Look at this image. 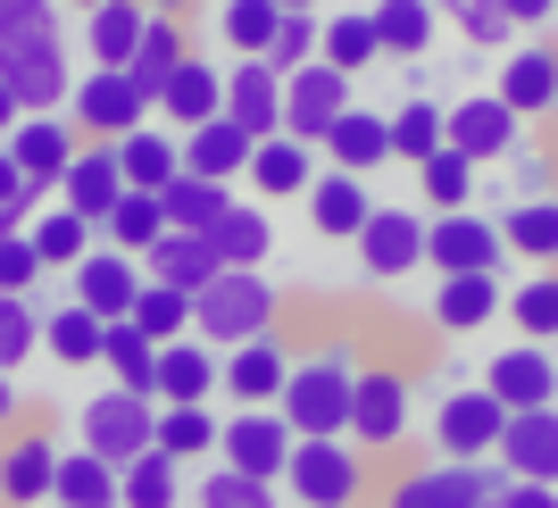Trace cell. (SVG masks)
Listing matches in <instances>:
<instances>
[{"label": "cell", "mask_w": 558, "mask_h": 508, "mask_svg": "<svg viewBox=\"0 0 558 508\" xmlns=\"http://www.w3.org/2000/svg\"><path fill=\"white\" fill-rule=\"evenodd\" d=\"M509 400L492 392V384H475V392H442V409H434V450L442 459H500V434H509Z\"/></svg>", "instance_id": "obj_8"}, {"label": "cell", "mask_w": 558, "mask_h": 508, "mask_svg": "<svg viewBox=\"0 0 558 508\" xmlns=\"http://www.w3.org/2000/svg\"><path fill=\"white\" fill-rule=\"evenodd\" d=\"M283 492L301 508H350L359 492H367V450L350 434H317L292 450V467H283Z\"/></svg>", "instance_id": "obj_7"}, {"label": "cell", "mask_w": 558, "mask_h": 508, "mask_svg": "<svg viewBox=\"0 0 558 508\" xmlns=\"http://www.w3.org/2000/svg\"><path fill=\"white\" fill-rule=\"evenodd\" d=\"M283 9H326V0H283Z\"/></svg>", "instance_id": "obj_61"}, {"label": "cell", "mask_w": 558, "mask_h": 508, "mask_svg": "<svg viewBox=\"0 0 558 508\" xmlns=\"http://www.w3.org/2000/svg\"><path fill=\"white\" fill-rule=\"evenodd\" d=\"M59 508H125V467H109L100 450H84L75 442L68 459H59V492H50Z\"/></svg>", "instance_id": "obj_31"}, {"label": "cell", "mask_w": 558, "mask_h": 508, "mask_svg": "<svg viewBox=\"0 0 558 508\" xmlns=\"http://www.w3.org/2000/svg\"><path fill=\"white\" fill-rule=\"evenodd\" d=\"M367 17H375V34H384V59H425V43H434V0H375Z\"/></svg>", "instance_id": "obj_43"}, {"label": "cell", "mask_w": 558, "mask_h": 508, "mask_svg": "<svg viewBox=\"0 0 558 508\" xmlns=\"http://www.w3.org/2000/svg\"><path fill=\"white\" fill-rule=\"evenodd\" d=\"M209 392H226V359H217L201 334L167 342L159 350V400H167V409H184V400H209Z\"/></svg>", "instance_id": "obj_27"}, {"label": "cell", "mask_w": 558, "mask_h": 508, "mask_svg": "<svg viewBox=\"0 0 558 508\" xmlns=\"http://www.w3.org/2000/svg\"><path fill=\"white\" fill-rule=\"evenodd\" d=\"M367 217H375L367 176H350V167H326V176L308 184V226L326 233V242H359V233H367Z\"/></svg>", "instance_id": "obj_22"}, {"label": "cell", "mask_w": 558, "mask_h": 508, "mask_svg": "<svg viewBox=\"0 0 558 508\" xmlns=\"http://www.w3.org/2000/svg\"><path fill=\"white\" fill-rule=\"evenodd\" d=\"M43 350L59 359V367H100V359H109V317L84 309V301H68L59 317L43 325Z\"/></svg>", "instance_id": "obj_34"}, {"label": "cell", "mask_w": 558, "mask_h": 508, "mask_svg": "<svg viewBox=\"0 0 558 508\" xmlns=\"http://www.w3.org/2000/svg\"><path fill=\"white\" fill-rule=\"evenodd\" d=\"M509 233L500 217H475V208H450L434 217V242H425V267H442V276H500L509 267Z\"/></svg>", "instance_id": "obj_9"}, {"label": "cell", "mask_w": 558, "mask_h": 508, "mask_svg": "<svg viewBox=\"0 0 558 508\" xmlns=\"http://www.w3.org/2000/svg\"><path fill=\"white\" fill-rule=\"evenodd\" d=\"M233 208H242L233 184H209V176H192V167L167 184V226H175V233H217Z\"/></svg>", "instance_id": "obj_36"}, {"label": "cell", "mask_w": 558, "mask_h": 508, "mask_svg": "<svg viewBox=\"0 0 558 508\" xmlns=\"http://www.w3.org/2000/svg\"><path fill=\"white\" fill-rule=\"evenodd\" d=\"M509 325L525 342H550L558 334V267H534V276L509 292Z\"/></svg>", "instance_id": "obj_48"}, {"label": "cell", "mask_w": 558, "mask_h": 508, "mask_svg": "<svg viewBox=\"0 0 558 508\" xmlns=\"http://www.w3.org/2000/svg\"><path fill=\"white\" fill-rule=\"evenodd\" d=\"M209 242H217L226 267H258V258H276V217H267V201H242Z\"/></svg>", "instance_id": "obj_42"}, {"label": "cell", "mask_w": 558, "mask_h": 508, "mask_svg": "<svg viewBox=\"0 0 558 508\" xmlns=\"http://www.w3.org/2000/svg\"><path fill=\"white\" fill-rule=\"evenodd\" d=\"M484 508H500V500H484Z\"/></svg>", "instance_id": "obj_63"}, {"label": "cell", "mask_w": 558, "mask_h": 508, "mask_svg": "<svg viewBox=\"0 0 558 508\" xmlns=\"http://www.w3.org/2000/svg\"><path fill=\"white\" fill-rule=\"evenodd\" d=\"M517 142H525V117L509 109L500 93H466L459 109H450V150H466V159H509Z\"/></svg>", "instance_id": "obj_16"}, {"label": "cell", "mask_w": 558, "mask_h": 508, "mask_svg": "<svg viewBox=\"0 0 558 508\" xmlns=\"http://www.w3.org/2000/svg\"><path fill=\"white\" fill-rule=\"evenodd\" d=\"M50 258L34 233H0V292H34V276H43Z\"/></svg>", "instance_id": "obj_56"}, {"label": "cell", "mask_w": 558, "mask_h": 508, "mask_svg": "<svg viewBox=\"0 0 558 508\" xmlns=\"http://www.w3.org/2000/svg\"><path fill=\"white\" fill-rule=\"evenodd\" d=\"M192 59V34H184V9H159V0H150V34H142V50H134V68L150 75V84H159L167 93V75L184 68Z\"/></svg>", "instance_id": "obj_44"}, {"label": "cell", "mask_w": 558, "mask_h": 508, "mask_svg": "<svg viewBox=\"0 0 558 508\" xmlns=\"http://www.w3.org/2000/svg\"><path fill=\"white\" fill-rule=\"evenodd\" d=\"M276 309H283V292H276L267 267H226V276L192 301V334L217 342V350H242V342H258V334H276Z\"/></svg>", "instance_id": "obj_3"}, {"label": "cell", "mask_w": 558, "mask_h": 508, "mask_svg": "<svg viewBox=\"0 0 558 508\" xmlns=\"http://www.w3.org/2000/svg\"><path fill=\"white\" fill-rule=\"evenodd\" d=\"M500 467L517 484H558V409H517L500 434Z\"/></svg>", "instance_id": "obj_24"}, {"label": "cell", "mask_w": 558, "mask_h": 508, "mask_svg": "<svg viewBox=\"0 0 558 508\" xmlns=\"http://www.w3.org/2000/svg\"><path fill=\"white\" fill-rule=\"evenodd\" d=\"M159 117L175 125V134H192V125H217V117H226V68H209V59L192 50L184 68L167 75V100H159Z\"/></svg>", "instance_id": "obj_25"}, {"label": "cell", "mask_w": 558, "mask_h": 508, "mask_svg": "<svg viewBox=\"0 0 558 508\" xmlns=\"http://www.w3.org/2000/svg\"><path fill=\"white\" fill-rule=\"evenodd\" d=\"M500 508H558V484H509Z\"/></svg>", "instance_id": "obj_59"}, {"label": "cell", "mask_w": 558, "mask_h": 508, "mask_svg": "<svg viewBox=\"0 0 558 508\" xmlns=\"http://www.w3.org/2000/svg\"><path fill=\"white\" fill-rule=\"evenodd\" d=\"M317 59H326V9H292L283 34H276V50H267V68L301 75V68H317Z\"/></svg>", "instance_id": "obj_50"}, {"label": "cell", "mask_w": 558, "mask_h": 508, "mask_svg": "<svg viewBox=\"0 0 558 508\" xmlns=\"http://www.w3.org/2000/svg\"><path fill=\"white\" fill-rule=\"evenodd\" d=\"M100 367H109L125 392H150V400H159V342H150L134 317L109 325V359H100Z\"/></svg>", "instance_id": "obj_41"}, {"label": "cell", "mask_w": 558, "mask_h": 508, "mask_svg": "<svg viewBox=\"0 0 558 508\" xmlns=\"http://www.w3.org/2000/svg\"><path fill=\"white\" fill-rule=\"evenodd\" d=\"M425 242H434V217H417V208H375L367 233H359L350 251H359L367 283H400L409 267H425Z\"/></svg>", "instance_id": "obj_10"}, {"label": "cell", "mask_w": 558, "mask_h": 508, "mask_svg": "<svg viewBox=\"0 0 558 508\" xmlns=\"http://www.w3.org/2000/svg\"><path fill=\"white\" fill-rule=\"evenodd\" d=\"M68 208H84V217H93V226H109V208L125 201V159H117V142H84V150H75V167H68Z\"/></svg>", "instance_id": "obj_23"}, {"label": "cell", "mask_w": 558, "mask_h": 508, "mask_svg": "<svg viewBox=\"0 0 558 508\" xmlns=\"http://www.w3.org/2000/svg\"><path fill=\"white\" fill-rule=\"evenodd\" d=\"M500 233H509V251L525 267H558V201H517L500 217Z\"/></svg>", "instance_id": "obj_45"}, {"label": "cell", "mask_w": 558, "mask_h": 508, "mask_svg": "<svg viewBox=\"0 0 558 508\" xmlns=\"http://www.w3.org/2000/svg\"><path fill=\"white\" fill-rule=\"evenodd\" d=\"M509 467L500 459H434V467H409L392 475L384 508H484V500H509Z\"/></svg>", "instance_id": "obj_5"}, {"label": "cell", "mask_w": 558, "mask_h": 508, "mask_svg": "<svg viewBox=\"0 0 558 508\" xmlns=\"http://www.w3.org/2000/svg\"><path fill=\"white\" fill-rule=\"evenodd\" d=\"M350 508H359V500H350Z\"/></svg>", "instance_id": "obj_64"}, {"label": "cell", "mask_w": 558, "mask_h": 508, "mask_svg": "<svg viewBox=\"0 0 558 508\" xmlns=\"http://www.w3.org/2000/svg\"><path fill=\"white\" fill-rule=\"evenodd\" d=\"M159 416H167V400H150V392H93L84 400V416H75V434H84V450H100L109 467H134V459H150L159 450Z\"/></svg>", "instance_id": "obj_6"}, {"label": "cell", "mask_w": 558, "mask_h": 508, "mask_svg": "<svg viewBox=\"0 0 558 508\" xmlns=\"http://www.w3.org/2000/svg\"><path fill=\"white\" fill-rule=\"evenodd\" d=\"M450 25H459V34H466V43H509V34H517V17H509V9H500V0H475V9H466V17H450Z\"/></svg>", "instance_id": "obj_57"}, {"label": "cell", "mask_w": 558, "mask_h": 508, "mask_svg": "<svg viewBox=\"0 0 558 508\" xmlns=\"http://www.w3.org/2000/svg\"><path fill=\"white\" fill-rule=\"evenodd\" d=\"M434 9H450V17H466V9H475V0H434Z\"/></svg>", "instance_id": "obj_60"}, {"label": "cell", "mask_w": 558, "mask_h": 508, "mask_svg": "<svg viewBox=\"0 0 558 508\" xmlns=\"http://www.w3.org/2000/svg\"><path fill=\"white\" fill-rule=\"evenodd\" d=\"M117 159H125V184L134 192H167L184 176V134H167V125H142V134L117 142Z\"/></svg>", "instance_id": "obj_33"}, {"label": "cell", "mask_w": 558, "mask_h": 508, "mask_svg": "<svg viewBox=\"0 0 558 508\" xmlns=\"http://www.w3.org/2000/svg\"><path fill=\"white\" fill-rule=\"evenodd\" d=\"M417 192H425V208H434V217L466 208V201H475V159H466V150H442V159H425V167H417Z\"/></svg>", "instance_id": "obj_49"}, {"label": "cell", "mask_w": 558, "mask_h": 508, "mask_svg": "<svg viewBox=\"0 0 558 508\" xmlns=\"http://www.w3.org/2000/svg\"><path fill=\"white\" fill-rule=\"evenodd\" d=\"M500 9L517 17V34H542V25L558 17V0H500Z\"/></svg>", "instance_id": "obj_58"}, {"label": "cell", "mask_w": 558, "mask_h": 508, "mask_svg": "<svg viewBox=\"0 0 558 508\" xmlns=\"http://www.w3.org/2000/svg\"><path fill=\"white\" fill-rule=\"evenodd\" d=\"M142 34H150V0H100L84 17V59L93 68H134Z\"/></svg>", "instance_id": "obj_26"}, {"label": "cell", "mask_w": 558, "mask_h": 508, "mask_svg": "<svg viewBox=\"0 0 558 508\" xmlns=\"http://www.w3.org/2000/svg\"><path fill=\"white\" fill-rule=\"evenodd\" d=\"M492 93L509 100L517 117H558V43H542V34H534L525 50H509Z\"/></svg>", "instance_id": "obj_21"}, {"label": "cell", "mask_w": 558, "mask_h": 508, "mask_svg": "<svg viewBox=\"0 0 558 508\" xmlns=\"http://www.w3.org/2000/svg\"><path fill=\"white\" fill-rule=\"evenodd\" d=\"M75 150H84V125H75V117H17V125H9V159L25 167V176H34V184H68V167H75Z\"/></svg>", "instance_id": "obj_14"}, {"label": "cell", "mask_w": 558, "mask_h": 508, "mask_svg": "<svg viewBox=\"0 0 558 508\" xmlns=\"http://www.w3.org/2000/svg\"><path fill=\"white\" fill-rule=\"evenodd\" d=\"M201 508H283V492L267 475H242V467H209L201 475Z\"/></svg>", "instance_id": "obj_53"}, {"label": "cell", "mask_w": 558, "mask_h": 508, "mask_svg": "<svg viewBox=\"0 0 558 508\" xmlns=\"http://www.w3.org/2000/svg\"><path fill=\"white\" fill-rule=\"evenodd\" d=\"M159 84L142 68H93L84 84H75V100H68V117L84 125V142H125V134H142L150 117H159Z\"/></svg>", "instance_id": "obj_4"}, {"label": "cell", "mask_w": 558, "mask_h": 508, "mask_svg": "<svg viewBox=\"0 0 558 508\" xmlns=\"http://www.w3.org/2000/svg\"><path fill=\"white\" fill-rule=\"evenodd\" d=\"M359 350L350 342H317L292 359V384H283L276 409L292 416V434L317 442V434H350V409H359Z\"/></svg>", "instance_id": "obj_2"}, {"label": "cell", "mask_w": 558, "mask_h": 508, "mask_svg": "<svg viewBox=\"0 0 558 508\" xmlns=\"http://www.w3.org/2000/svg\"><path fill=\"white\" fill-rule=\"evenodd\" d=\"M134 325H142L159 350H167V342H184V334H192V292H175V283H142Z\"/></svg>", "instance_id": "obj_51"}, {"label": "cell", "mask_w": 558, "mask_h": 508, "mask_svg": "<svg viewBox=\"0 0 558 508\" xmlns=\"http://www.w3.org/2000/svg\"><path fill=\"white\" fill-rule=\"evenodd\" d=\"M308 184H317V142H301V134H267L258 142L251 192H267V201H292V192H301L308 201Z\"/></svg>", "instance_id": "obj_29"}, {"label": "cell", "mask_w": 558, "mask_h": 508, "mask_svg": "<svg viewBox=\"0 0 558 508\" xmlns=\"http://www.w3.org/2000/svg\"><path fill=\"white\" fill-rule=\"evenodd\" d=\"M375 59H384L375 17H367V9H333V17H326V68L359 75V68H375Z\"/></svg>", "instance_id": "obj_46"}, {"label": "cell", "mask_w": 558, "mask_h": 508, "mask_svg": "<svg viewBox=\"0 0 558 508\" xmlns=\"http://www.w3.org/2000/svg\"><path fill=\"white\" fill-rule=\"evenodd\" d=\"M350 109H359V100H350V75L326 68V59H317V68H301L292 84H283V134L317 142V150H326V134L342 125Z\"/></svg>", "instance_id": "obj_12"}, {"label": "cell", "mask_w": 558, "mask_h": 508, "mask_svg": "<svg viewBox=\"0 0 558 508\" xmlns=\"http://www.w3.org/2000/svg\"><path fill=\"white\" fill-rule=\"evenodd\" d=\"M350 442H359V450H400V442H409V375L400 367H367L359 375Z\"/></svg>", "instance_id": "obj_13"}, {"label": "cell", "mask_w": 558, "mask_h": 508, "mask_svg": "<svg viewBox=\"0 0 558 508\" xmlns=\"http://www.w3.org/2000/svg\"><path fill=\"white\" fill-rule=\"evenodd\" d=\"M326 159L350 167V176H375V167L392 159V117H375V109H350L342 125L326 134Z\"/></svg>", "instance_id": "obj_38"}, {"label": "cell", "mask_w": 558, "mask_h": 508, "mask_svg": "<svg viewBox=\"0 0 558 508\" xmlns=\"http://www.w3.org/2000/svg\"><path fill=\"white\" fill-rule=\"evenodd\" d=\"M159 450L167 459H209V450H226V425L209 416V400H184V409L159 416Z\"/></svg>", "instance_id": "obj_47"}, {"label": "cell", "mask_w": 558, "mask_h": 508, "mask_svg": "<svg viewBox=\"0 0 558 508\" xmlns=\"http://www.w3.org/2000/svg\"><path fill=\"white\" fill-rule=\"evenodd\" d=\"M142 283H150V267L100 242V251L84 258V267H75V301H84V309H100V317L117 325V317H134V309H142Z\"/></svg>", "instance_id": "obj_17"}, {"label": "cell", "mask_w": 558, "mask_h": 508, "mask_svg": "<svg viewBox=\"0 0 558 508\" xmlns=\"http://www.w3.org/2000/svg\"><path fill=\"white\" fill-rule=\"evenodd\" d=\"M509 176H517V201H558V159L534 150V142H517V150H509Z\"/></svg>", "instance_id": "obj_55"}, {"label": "cell", "mask_w": 558, "mask_h": 508, "mask_svg": "<svg viewBox=\"0 0 558 508\" xmlns=\"http://www.w3.org/2000/svg\"><path fill=\"white\" fill-rule=\"evenodd\" d=\"M450 150V109H434V100H400L392 109V159L425 167Z\"/></svg>", "instance_id": "obj_40"}, {"label": "cell", "mask_w": 558, "mask_h": 508, "mask_svg": "<svg viewBox=\"0 0 558 508\" xmlns=\"http://www.w3.org/2000/svg\"><path fill=\"white\" fill-rule=\"evenodd\" d=\"M59 459H68V450H59L43 425H17L9 450H0V500L9 508H43L50 492H59Z\"/></svg>", "instance_id": "obj_15"}, {"label": "cell", "mask_w": 558, "mask_h": 508, "mask_svg": "<svg viewBox=\"0 0 558 508\" xmlns=\"http://www.w3.org/2000/svg\"><path fill=\"white\" fill-rule=\"evenodd\" d=\"M25 233L43 242V258L59 267V276H75V267H84V258L100 251V226L84 217V208H68V201H59V208H43V217H34Z\"/></svg>", "instance_id": "obj_37"}, {"label": "cell", "mask_w": 558, "mask_h": 508, "mask_svg": "<svg viewBox=\"0 0 558 508\" xmlns=\"http://www.w3.org/2000/svg\"><path fill=\"white\" fill-rule=\"evenodd\" d=\"M283 0H217V34H226V50H242V59H267L283 34Z\"/></svg>", "instance_id": "obj_39"}, {"label": "cell", "mask_w": 558, "mask_h": 508, "mask_svg": "<svg viewBox=\"0 0 558 508\" xmlns=\"http://www.w3.org/2000/svg\"><path fill=\"white\" fill-rule=\"evenodd\" d=\"M283 84H292V75L267 68V59H233V68H226V117H233V125H251L258 142L283 134Z\"/></svg>", "instance_id": "obj_18"}, {"label": "cell", "mask_w": 558, "mask_h": 508, "mask_svg": "<svg viewBox=\"0 0 558 508\" xmlns=\"http://www.w3.org/2000/svg\"><path fill=\"white\" fill-rule=\"evenodd\" d=\"M175 500H184V475H175L167 450H150V459L125 467V508H175Z\"/></svg>", "instance_id": "obj_54"}, {"label": "cell", "mask_w": 558, "mask_h": 508, "mask_svg": "<svg viewBox=\"0 0 558 508\" xmlns=\"http://www.w3.org/2000/svg\"><path fill=\"white\" fill-rule=\"evenodd\" d=\"M251 159H258V134H251V125H233V117L192 125V134H184V167H192V176H209V184L251 176Z\"/></svg>", "instance_id": "obj_28"}, {"label": "cell", "mask_w": 558, "mask_h": 508, "mask_svg": "<svg viewBox=\"0 0 558 508\" xmlns=\"http://www.w3.org/2000/svg\"><path fill=\"white\" fill-rule=\"evenodd\" d=\"M292 450H301V434H292V416H283V409H233V416H226V450H217V459L242 467V475L283 484Z\"/></svg>", "instance_id": "obj_11"}, {"label": "cell", "mask_w": 558, "mask_h": 508, "mask_svg": "<svg viewBox=\"0 0 558 508\" xmlns=\"http://www.w3.org/2000/svg\"><path fill=\"white\" fill-rule=\"evenodd\" d=\"M68 9H84V17H93V9H100V0H68Z\"/></svg>", "instance_id": "obj_62"}, {"label": "cell", "mask_w": 558, "mask_h": 508, "mask_svg": "<svg viewBox=\"0 0 558 508\" xmlns=\"http://www.w3.org/2000/svg\"><path fill=\"white\" fill-rule=\"evenodd\" d=\"M484 384L509 400V409H558V359H550V342H509L484 367Z\"/></svg>", "instance_id": "obj_19"}, {"label": "cell", "mask_w": 558, "mask_h": 508, "mask_svg": "<svg viewBox=\"0 0 558 508\" xmlns=\"http://www.w3.org/2000/svg\"><path fill=\"white\" fill-rule=\"evenodd\" d=\"M100 233H109V251L150 258L167 233H175V226H167V192H125V201L109 208V226H100Z\"/></svg>", "instance_id": "obj_35"}, {"label": "cell", "mask_w": 558, "mask_h": 508, "mask_svg": "<svg viewBox=\"0 0 558 508\" xmlns=\"http://www.w3.org/2000/svg\"><path fill=\"white\" fill-rule=\"evenodd\" d=\"M509 317V292H500V276H442V292H434V325L442 334H475V325Z\"/></svg>", "instance_id": "obj_32"}, {"label": "cell", "mask_w": 558, "mask_h": 508, "mask_svg": "<svg viewBox=\"0 0 558 508\" xmlns=\"http://www.w3.org/2000/svg\"><path fill=\"white\" fill-rule=\"evenodd\" d=\"M283 384H292V350H283L276 334L226 350V392H233V409H276Z\"/></svg>", "instance_id": "obj_20"}, {"label": "cell", "mask_w": 558, "mask_h": 508, "mask_svg": "<svg viewBox=\"0 0 558 508\" xmlns=\"http://www.w3.org/2000/svg\"><path fill=\"white\" fill-rule=\"evenodd\" d=\"M43 325H50V317H34V301H25V292H0V375H17L25 359H34Z\"/></svg>", "instance_id": "obj_52"}, {"label": "cell", "mask_w": 558, "mask_h": 508, "mask_svg": "<svg viewBox=\"0 0 558 508\" xmlns=\"http://www.w3.org/2000/svg\"><path fill=\"white\" fill-rule=\"evenodd\" d=\"M142 267H150V283H175V292H192V301H201V292L226 276V258H217L209 233H167V242L142 258Z\"/></svg>", "instance_id": "obj_30"}, {"label": "cell", "mask_w": 558, "mask_h": 508, "mask_svg": "<svg viewBox=\"0 0 558 508\" xmlns=\"http://www.w3.org/2000/svg\"><path fill=\"white\" fill-rule=\"evenodd\" d=\"M75 84L68 75V34H59V0H0V100L17 117L68 109Z\"/></svg>", "instance_id": "obj_1"}]
</instances>
